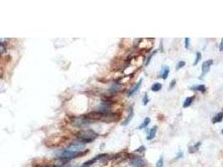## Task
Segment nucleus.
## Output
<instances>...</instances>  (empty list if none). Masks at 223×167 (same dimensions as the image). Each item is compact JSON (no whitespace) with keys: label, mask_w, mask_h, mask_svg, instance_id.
Here are the masks:
<instances>
[{"label":"nucleus","mask_w":223,"mask_h":167,"mask_svg":"<svg viewBox=\"0 0 223 167\" xmlns=\"http://www.w3.org/2000/svg\"><path fill=\"white\" fill-rule=\"evenodd\" d=\"M98 134L92 130H80L76 134L77 139L79 141L84 144L91 143L94 140H95L98 137Z\"/></svg>","instance_id":"1"},{"label":"nucleus","mask_w":223,"mask_h":167,"mask_svg":"<svg viewBox=\"0 0 223 167\" xmlns=\"http://www.w3.org/2000/svg\"><path fill=\"white\" fill-rule=\"evenodd\" d=\"M88 152H89V151H84V152H73V151H70V149H64V151H62L60 153H59V158L61 160L68 161V160H70L72 159H75V158L79 157L81 156H84V154H86Z\"/></svg>","instance_id":"2"},{"label":"nucleus","mask_w":223,"mask_h":167,"mask_svg":"<svg viewBox=\"0 0 223 167\" xmlns=\"http://www.w3.org/2000/svg\"><path fill=\"white\" fill-rule=\"evenodd\" d=\"M93 122V120L91 119H89L87 115H83V116H79V117H74L72 119L71 124L75 127H85Z\"/></svg>","instance_id":"3"},{"label":"nucleus","mask_w":223,"mask_h":167,"mask_svg":"<svg viewBox=\"0 0 223 167\" xmlns=\"http://www.w3.org/2000/svg\"><path fill=\"white\" fill-rule=\"evenodd\" d=\"M84 147H85V144L79 141V142H75V143L70 144L67 147V149L73 152H81L82 149H84Z\"/></svg>","instance_id":"4"},{"label":"nucleus","mask_w":223,"mask_h":167,"mask_svg":"<svg viewBox=\"0 0 223 167\" xmlns=\"http://www.w3.org/2000/svg\"><path fill=\"white\" fill-rule=\"evenodd\" d=\"M130 165L132 167H143L145 165V162L142 158L139 156H134L130 159Z\"/></svg>","instance_id":"5"},{"label":"nucleus","mask_w":223,"mask_h":167,"mask_svg":"<svg viewBox=\"0 0 223 167\" xmlns=\"http://www.w3.org/2000/svg\"><path fill=\"white\" fill-rule=\"evenodd\" d=\"M107 156H108L107 154H101V155H99V156H95V158H93V159H91V160H89L88 161H85L84 163L81 166H79V167H90L92 165L95 164L98 160L103 159V158H106Z\"/></svg>","instance_id":"6"},{"label":"nucleus","mask_w":223,"mask_h":167,"mask_svg":"<svg viewBox=\"0 0 223 167\" xmlns=\"http://www.w3.org/2000/svg\"><path fill=\"white\" fill-rule=\"evenodd\" d=\"M212 64H213V60H212V59H209V60L205 61V62L202 64V65H201V70H202V74H201V76L205 75V74H207V73L209 71L210 68H211V66L212 65Z\"/></svg>","instance_id":"7"},{"label":"nucleus","mask_w":223,"mask_h":167,"mask_svg":"<svg viewBox=\"0 0 223 167\" xmlns=\"http://www.w3.org/2000/svg\"><path fill=\"white\" fill-rule=\"evenodd\" d=\"M142 81H143V79H141L138 83H137L134 87L133 88H131L130 90H129V92H128V96L129 97H130V96H132V95H135V94L138 92V90L140 89V86H141V84H142Z\"/></svg>","instance_id":"8"},{"label":"nucleus","mask_w":223,"mask_h":167,"mask_svg":"<svg viewBox=\"0 0 223 167\" xmlns=\"http://www.w3.org/2000/svg\"><path fill=\"white\" fill-rule=\"evenodd\" d=\"M133 116H134V112H133L132 109H130V114H129V115L127 116L126 119H125V120L121 124V125H122L123 126H125V125H129V124H130V122L131 121V119H132Z\"/></svg>","instance_id":"9"},{"label":"nucleus","mask_w":223,"mask_h":167,"mask_svg":"<svg viewBox=\"0 0 223 167\" xmlns=\"http://www.w3.org/2000/svg\"><path fill=\"white\" fill-rule=\"evenodd\" d=\"M169 73H170V68L167 66H165L161 70V78L163 79H166V78L169 75Z\"/></svg>","instance_id":"10"},{"label":"nucleus","mask_w":223,"mask_h":167,"mask_svg":"<svg viewBox=\"0 0 223 167\" xmlns=\"http://www.w3.org/2000/svg\"><path fill=\"white\" fill-rule=\"evenodd\" d=\"M156 130H157V127H156V126L153 127L152 129L150 130L149 135H147L146 139H147L148 140H151L152 139H154V137L156 136Z\"/></svg>","instance_id":"11"},{"label":"nucleus","mask_w":223,"mask_h":167,"mask_svg":"<svg viewBox=\"0 0 223 167\" xmlns=\"http://www.w3.org/2000/svg\"><path fill=\"white\" fill-rule=\"evenodd\" d=\"M223 119V113H218L216 115L213 117L212 119V123L213 124H216V123H219L221 122Z\"/></svg>","instance_id":"12"},{"label":"nucleus","mask_w":223,"mask_h":167,"mask_svg":"<svg viewBox=\"0 0 223 167\" xmlns=\"http://www.w3.org/2000/svg\"><path fill=\"white\" fill-rule=\"evenodd\" d=\"M150 123H151V119H150L149 117H146V118L144 119V121L142 122V124H140V125L138 127V129H139V130L145 129V128H146V127L149 125Z\"/></svg>","instance_id":"13"},{"label":"nucleus","mask_w":223,"mask_h":167,"mask_svg":"<svg viewBox=\"0 0 223 167\" xmlns=\"http://www.w3.org/2000/svg\"><path fill=\"white\" fill-rule=\"evenodd\" d=\"M193 100H194V96H191V97H187L186 100L184 101V104H183V107L184 108H187V107H189L191 104Z\"/></svg>","instance_id":"14"},{"label":"nucleus","mask_w":223,"mask_h":167,"mask_svg":"<svg viewBox=\"0 0 223 167\" xmlns=\"http://www.w3.org/2000/svg\"><path fill=\"white\" fill-rule=\"evenodd\" d=\"M162 88V84H160V83H155L152 86H151V90L154 91V92H158L160 91L161 89Z\"/></svg>","instance_id":"15"},{"label":"nucleus","mask_w":223,"mask_h":167,"mask_svg":"<svg viewBox=\"0 0 223 167\" xmlns=\"http://www.w3.org/2000/svg\"><path fill=\"white\" fill-rule=\"evenodd\" d=\"M191 89H194V90H197V91H201V92H205V86L203 84L201 85H197V86H194L191 87Z\"/></svg>","instance_id":"16"},{"label":"nucleus","mask_w":223,"mask_h":167,"mask_svg":"<svg viewBox=\"0 0 223 167\" xmlns=\"http://www.w3.org/2000/svg\"><path fill=\"white\" fill-rule=\"evenodd\" d=\"M119 84L115 83V84H113L112 86L110 87V91L112 92V93H116V92L119 91Z\"/></svg>","instance_id":"17"},{"label":"nucleus","mask_w":223,"mask_h":167,"mask_svg":"<svg viewBox=\"0 0 223 167\" xmlns=\"http://www.w3.org/2000/svg\"><path fill=\"white\" fill-rule=\"evenodd\" d=\"M200 145H201V142H198L196 145H193V146H191V147L189 148L190 152H191V153H193V152L197 151H198V149H199V146H200Z\"/></svg>","instance_id":"18"},{"label":"nucleus","mask_w":223,"mask_h":167,"mask_svg":"<svg viewBox=\"0 0 223 167\" xmlns=\"http://www.w3.org/2000/svg\"><path fill=\"white\" fill-rule=\"evenodd\" d=\"M163 165H164V159L162 156H161L159 160L156 162V167H163Z\"/></svg>","instance_id":"19"},{"label":"nucleus","mask_w":223,"mask_h":167,"mask_svg":"<svg viewBox=\"0 0 223 167\" xmlns=\"http://www.w3.org/2000/svg\"><path fill=\"white\" fill-rule=\"evenodd\" d=\"M201 59V53H200V52H197V53H196V60H195V62H194V64H193V65H196L197 64L200 62Z\"/></svg>","instance_id":"20"},{"label":"nucleus","mask_w":223,"mask_h":167,"mask_svg":"<svg viewBox=\"0 0 223 167\" xmlns=\"http://www.w3.org/2000/svg\"><path fill=\"white\" fill-rule=\"evenodd\" d=\"M149 97H148V95L147 94H145V95L143 97V104L144 105H146L148 103H149Z\"/></svg>","instance_id":"21"},{"label":"nucleus","mask_w":223,"mask_h":167,"mask_svg":"<svg viewBox=\"0 0 223 167\" xmlns=\"http://www.w3.org/2000/svg\"><path fill=\"white\" fill-rule=\"evenodd\" d=\"M156 52H157V51H155V52L152 53V54H151L150 55V56L148 57V59L146 60V62H145V66H147V65H149V63H150V61H151V59H152V57L154 56V55H155V54H156Z\"/></svg>","instance_id":"22"},{"label":"nucleus","mask_w":223,"mask_h":167,"mask_svg":"<svg viewBox=\"0 0 223 167\" xmlns=\"http://www.w3.org/2000/svg\"><path fill=\"white\" fill-rule=\"evenodd\" d=\"M184 66H185V62L184 61H180L178 64H177V66H176V70H180V68H183Z\"/></svg>","instance_id":"23"},{"label":"nucleus","mask_w":223,"mask_h":167,"mask_svg":"<svg viewBox=\"0 0 223 167\" xmlns=\"http://www.w3.org/2000/svg\"><path fill=\"white\" fill-rule=\"evenodd\" d=\"M0 50H1V54H3L4 52H5V50H6V47L4 46V44H3V43H2V42H1V44H0Z\"/></svg>","instance_id":"24"},{"label":"nucleus","mask_w":223,"mask_h":167,"mask_svg":"<svg viewBox=\"0 0 223 167\" xmlns=\"http://www.w3.org/2000/svg\"><path fill=\"white\" fill-rule=\"evenodd\" d=\"M189 43H190V38H185V47H186V49H188L189 48Z\"/></svg>","instance_id":"25"},{"label":"nucleus","mask_w":223,"mask_h":167,"mask_svg":"<svg viewBox=\"0 0 223 167\" xmlns=\"http://www.w3.org/2000/svg\"><path fill=\"white\" fill-rule=\"evenodd\" d=\"M175 83H176V81H175V79H173L172 81H171V82H170V89H172V88L175 86Z\"/></svg>","instance_id":"26"},{"label":"nucleus","mask_w":223,"mask_h":167,"mask_svg":"<svg viewBox=\"0 0 223 167\" xmlns=\"http://www.w3.org/2000/svg\"><path fill=\"white\" fill-rule=\"evenodd\" d=\"M220 50H221V51H223V39L221 40V45H220Z\"/></svg>","instance_id":"27"},{"label":"nucleus","mask_w":223,"mask_h":167,"mask_svg":"<svg viewBox=\"0 0 223 167\" xmlns=\"http://www.w3.org/2000/svg\"><path fill=\"white\" fill-rule=\"evenodd\" d=\"M182 156H183V153H182V152H180L179 155L177 156V158H181Z\"/></svg>","instance_id":"28"},{"label":"nucleus","mask_w":223,"mask_h":167,"mask_svg":"<svg viewBox=\"0 0 223 167\" xmlns=\"http://www.w3.org/2000/svg\"><path fill=\"white\" fill-rule=\"evenodd\" d=\"M43 167H57V166H53V165H45V166H43Z\"/></svg>","instance_id":"29"},{"label":"nucleus","mask_w":223,"mask_h":167,"mask_svg":"<svg viewBox=\"0 0 223 167\" xmlns=\"http://www.w3.org/2000/svg\"><path fill=\"white\" fill-rule=\"evenodd\" d=\"M221 133H222V134H223V130H222V131H221Z\"/></svg>","instance_id":"30"}]
</instances>
